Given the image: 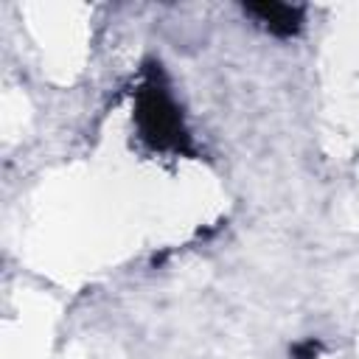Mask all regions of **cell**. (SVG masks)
Segmentation results:
<instances>
[{"instance_id":"cell-1","label":"cell","mask_w":359,"mask_h":359,"mask_svg":"<svg viewBox=\"0 0 359 359\" xmlns=\"http://www.w3.org/2000/svg\"><path fill=\"white\" fill-rule=\"evenodd\" d=\"M132 121H135L137 137L151 151L174 154V157L196 154L185 115L177 98L171 95V87L160 62H146L140 70V81L135 87V101H132Z\"/></svg>"},{"instance_id":"cell-2","label":"cell","mask_w":359,"mask_h":359,"mask_svg":"<svg viewBox=\"0 0 359 359\" xmlns=\"http://www.w3.org/2000/svg\"><path fill=\"white\" fill-rule=\"evenodd\" d=\"M247 17H252L266 34L278 39H292L303 31V6L292 3H278V0H264V3H244L241 6Z\"/></svg>"},{"instance_id":"cell-3","label":"cell","mask_w":359,"mask_h":359,"mask_svg":"<svg viewBox=\"0 0 359 359\" xmlns=\"http://www.w3.org/2000/svg\"><path fill=\"white\" fill-rule=\"evenodd\" d=\"M320 356V342L317 339H303L292 348V359H317Z\"/></svg>"}]
</instances>
